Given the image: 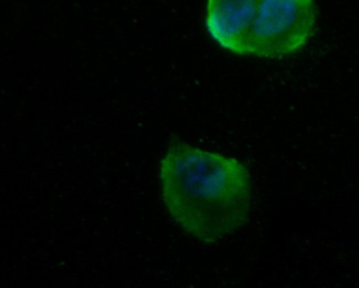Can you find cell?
I'll list each match as a JSON object with an SVG mask.
<instances>
[{
    "label": "cell",
    "mask_w": 359,
    "mask_h": 288,
    "mask_svg": "<svg viewBox=\"0 0 359 288\" xmlns=\"http://www.w3.org/2000/svg\"><path fill=\"white\" fill-rule=\"evenodd\" d=\"M159 182L170 218L203 243L229 237L250 215V173L236 157L176 142L159 163Z\"/></svg>",
    "instance_id": "obj_1"
},
{
    "label": "cell",
    "mask_w": 359,
    "mask_h": 288,
    "mask_svg": "<svg viewBox=\"0 0 359 288\" xmlns=\"http://www.w3.org/2000/svg\"><path fill=\"white\" fill-rule=\"evenodd\" d=\"M314 0H263L248 37L245 55L280 59L302 50L316 28Z\"/></svg>",
    "instance_id": "obj_2"
},
{
    "label": "cell",
    "mask_w": 359,
    "mask_h": 288,
    "mask_svg": "<svg viewBox=\"0 0 359 288\" xmlns=\"http://www.w3.org/2000/svg\"><path fill=\"white\" fill-rule=\"evenodd\" d=\"M263 0H207V32L219 47L245 55L250 34Z\"/></svg>",
    "instance_id": "obj_3"
}]
</instances>
